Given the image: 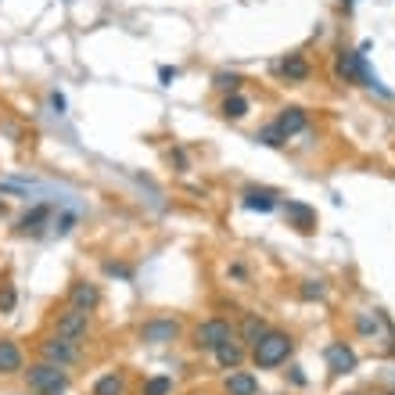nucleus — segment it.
<instances>
[{
	"label": "nucleus",
	"instance_id": "1",
	"mask_svg": "<svg viewBox=\"0 0 395 395\" xmlns=\"http://www.w3.org/2000/svg\"><path fill=\"white\" fill-rule=\"evenodd\" d=\"M291 349H295L291 334H284V330H266L259 342L252 345V360H255V367L273 370V367H280V363L291 356Z\"/></svg>",
	"mask_w": 395,
	"mask_h": 395
},
{
	"label": "nucleus",
	"instance_id": "2",
	"mask_svg": "<svg viewBox=\"0 0 395 395\" xmlns=\"http://www.w3.org/2000/svg\"><path fill=\"white\" fill-rule=\"evenodd\" d=\"M234 338H238V330H234L230 320L212 316V320H201V323L194 327V349H201V352H216L223 342H234Z\"/></svg>",
	"mask_w": 395,
	"mask_h": 395
},
{
	"label": "nucleus",
	"instance_id": "3",
	"mask_svg": "<svg viewBox=\"0 0 395 395\" xmlns=\"http://www.w3.org/2000/svg\"><path fill=\"white\" fill-rule=\"evenodd\" d=\"M26 381H29V388L40 391V395H65V388H69V374H65L62 367H54V363H36V367H29V370H26Z\"/></svg>",
	"mask_w": 395,
	"mask_h": 395
},
{
	"label": "nucleus",
	"instance_id": "4",
	"mask_svg": "<svg viewBox=\"0 0 395 395\" xmlns=\"http://www.w3.org/2000/svg\"><path fill=\"white\" fill-rule=\"evenodd\" d=\"M137 338L144 345H169V342H177V338H180V323L169 320V316H155V320L140 323Z\"/></svg>",
	"mask_w": 395,
	"mask_h": 395
},
{
	"label": "nucleus",
	"instance_id": "5",
	"mask_svg": "<svg viewBox=\"0 0 395 395\" xmlns=\"http://www.w3.org/2000/svg\"><path fill=\"white\" fill-rule=\"evenodd\" d=\"M87 330H90V313H83V309H65L62 316H58V338L62 342H72V345H79L83 338H87Z\"/></svg>",
	"mask_w": 395,
	"mask_h": 395
},
{
	"label": "nucleus",
	"instance_id": "6",
	"mask_svg": "<svg viewBox=\"0 0 395 395\" xmlns=\"http://www.w3.org/2000/svg\"><path fill=\"white\" fill-rule=\"evenodd\" d=\"M40 356H43V363H54V367H69V363H76V360H79V345H72V342H62V338L54 334L50 342H43V345H40Z\"/></svg>",
	"mask_w": 395,
	"mask_h": 395
},
{
	"label": "nucleus",
	"instance_id": "7",
	"mask_svg": "<svg viewBox=\"0 0 395 395\" xmlns=\"http://www.w3.org/2000/svg\"><path fill=\"white\" fill-rule=\"evenodd\" d=\"M69 306H72V309H83V313H94V309L101 306L97 284H90V280H76V284L69 288Z\"/></svg>",
	"mask_w": 395,
	"mask_h": 395
},
{
	"label": "nucleus",
	"instance_id": "8",
	"mask_svg": "<svg viewBox=\"0 0 395 395\" xmlns=\"http://www.w3.org/2000/svg\"><path fill=\"white\" fill-rule=\"evenodd\" d=\"M284 219H288V227H295V230H302V234H309L313 227H316V208L313 205H306V201H288L284 205Z\"/></svg>",
	"mask_w": 395,
	"mask_h": 395
},
{
	"label": "nucleus",
	"instance_id": "9",
	"mask_svg": "<svg viewBox=\"0 0 395 395\" xmlns=\"http://www.w3.org/2000/svg\"><path fill=\"white\" fill-rule=\"evenodd\" d=\"M323 356H327L330 374H352V370H356V352H352L349 345H342V342L327 345V349H323Z\"/></svg>",
	"mask_w": 395,
	"mask_h": 395
},
{
	"label": "nucleus",
	"instance_id": "10",
	"mask_svg": "<svg viewBox=\"0 0 395 395\" xmlns=\"http://www.w3.org/2000/svg\"><path fill=\"white\" fill-rule=\"evenodd\" d=\"M280 133H284V137H295V133H302L306 126H309V116H306V111L302 108H284V111H280V116H277V123H273Z\"/></svg>",
	"mask_w": 395,
	"mask_h": 395
},
{
	"label": "nucleus",
	"instance_id": "11",
	"mask_svg": "<svg viewBox=\"0 0 395 395\" xmlns=\"http://www.w3.org/2000/svg\"><path fill=\"white\" fill-rule=\"evenodd\" d=\"M360 62H363V50H338V58H334V72L338 79H360Z\"/></svg>",
	"mask_w": 395,
	"mask_h": 395
},
{
	"label": "nucleus",
	"instance_id": "12",
	"mask_svg": "<svg viewBox=\"0 0 395 395\" xmlns=\"http://www.w3.org/2000/svg\"><path fill=\"white\" fill-rule=\"evenodd\" d=\"M241 205H245L248 212H273V208H277V194H273L269 187H248V191L241 194Z\"/></svg>",
	"mask_w": 395,
	"mask_h": 395
},
{
	"label": "nucleus",
	"instance_id": "13",
	"mask_svg": "<svg viewBox=\"0 0 395 395\" xmlns=\"http://www.w3.org/2000/svg\"><path fill=\"white\" fill-rule=\"evenodd\" d=\"M50 205H33L22 219H18V234H43V227L50 223Z\"/></svg>",
	"mask_w": 395,
	"mask_h": 395
},
{
	"label": "nucleus",
	"instance_id": "14",
	"mask_svg": "<svg viewBox=\"0 0 395 395\" xmlns=\"http://www.w3.org/2000/svg\"><path fill=\"white\" fill-rule=\"evenodd\" d=\"M245 356H248V349L238 342V338H234V342H223V345L216 349V360H219V367H227V370H238V367L245 363Z\"/></svg>",
	"mask_w": 395,
	"mask_h": 395
},
{
	"label": "nucleus",
	"instance_id": "15",
	"mask_svg": "<svg viewBox=\"0 0 395 395\" xmlns=\"http://www.w3.org/2000/svg\"><path fill=\"white\" fill-rule=\"evenodd\" d=\"M277 69H280V76H288L291 83H302V79H309V62L302 58V54H288V58L280 62Z\"/></svg>",
	"mask_w": 395,
	"mask_h": 395
},
{
	"label": "nucleus",
	"instance_id": "16",
	"mask_svg": "<svg viewBox=\"0 0 395 395\" xmlns=\"http://www.w3.org/2000/svg\"><path fill=\"white\" fill-rule=\"evenodd\" d=\"M227 391H230V395H255V391H259V381H255V374H248V370H234V374L227 377Z\"/></svg>",
	"mask_w": 395,
	"mask_h": 395
},
{
	"label": "nucleus",
	"instance_id": "17",
	"mask_svg": "<svg viewBox=\"0 0 395 395\" xmlns=\"http://www.w3.org/2000/svg\"><path fill=\"white\" fill-rule=\"evenodd\" d=\"M266 330H269V323H266L262 316L248 313V316H245V323H241V345H255Z\"/></svg>",
	"mask_w": 395,
	"mask_h": 395
},
{
	"label": "nucleus",
	"instance_id": "18",
	"mask_svg": "<svg viewBox=\"0 0 395 395\" xmlns=\"http://www.w3.org/2000/svg\"><path fill=\"white\" fill-rule=\"evenodd\" d=\"M22 370V349L15 342H0V374H18Z\"/></svg>",
	"mask_w": 395,
	"mask_h": 395
},
{
	"label": "nucleus",
	"instance_id": "19",
	"mask_svg": "<svg viewBox=\"0 0 395 395\" xmlns=\"http://www.w3.org/2000/svg\"><path fill=\"white\" fill-rule=\"evenodd\" d=\"M219 111H223L227 119H234V123H238V119H245V116H248V97H241V94H227V101H223V108H219Z\"/></svg>",
	"mask_w": 395,
	"mask_h": 395
},
{
	"label": "nucleus",
	"instance_id": "20",
	"mask_svg": "<svg viewBox=\"0 0 395 395\" xmlns=\"http://www.w3.org/2000/svg\"><path fill=\"white\" fill-rule=\"evenodd\" d=\"M126 391V381L119 374H104L97 384H94V395H123Z\"/></svg>",
	"mask_w": 395,
	"mask_h": 395
},
{
	"label": "nucleus",
	"instance_id": "21",
	"mask_svg": "<svg viewBox=\"0 0 395 395\" xmlns=\"http://www.w3.org/2000/svg\"><path fill=\"white\" fill-rule=\"evenodd\" d=\"M255 140H259V144H266V148H280V144H284L288 137H284V133H280V130L269 123V126H262V130L255 133Z\"/></svg>",
	"mask_w": 395,
	"mask_h": 395
},
{
	"label": "nucleus",
	"instance_id": "22",
	"mask_svg": "<svg viewBox=\"0 0 395 395\" xmlns=\"http://www.w3.org/2000/svg\"><path fill=\"white\" fill-rule=\"evenodd\" d=\"M72 227H76V212H58V219H54L50 234H54V238H65Z\"/></svg>",
	"mask_w": 395,
	"mask_h": 395
},
{
	"label": "nucleus",
	"instance_id": "23",
	"mask_svg": "<svg viewBox=\"0 0 395 395\" xmlns=\"http://www.w3.org/2000/svg\"><path fill=\"white\" fill-rule=\"evenodd\" d=\"M299 295H302L306 302H313V299H323V295H327V284H323V280H302Z\"/></svg>",
	"mask_w": 395,
	"mask_h": 395
},
{
	"label": "nucleus",
	"instance_id": "24",
	"mask_svg": "<svg viewBox=\"0 0 395 395\" xmlns=\"http://www.w3.org/2000/svg\"><path fill=\"white\" fill-rule=\"evenodd\" d=\"M173 391V377H151L144 384V395H169Z\"/></svg>",
	"mask_w": 395,
	"mask_h": 395
},
{
	"label": "nucleus",
	"instance_id": "25",
	"mask_svg": "<svg viewBox=\"0 0 395 395\" xmlns=\"http://www.w3.org/2000/svg\"><path fill=\"white\" fill-rule=\"evenodd\" d=\"M216 87L238 94V90H241V76H238V72H216Z\"/></svg>",
	"mask_w": 395,
	"mask_h": 395
},
{
	"label": "nucleus",
	"instance_id": "26",
	"mask_svg": "<svg viewBox=\"0 0 395 395\" xmlns=\"http://www.w3.org/2000/svg\"><path fill=\"white\" fill-rule=\"evenodd\" d=\"M377 320H381V316L360 313V316H356V327H360V334H377Z\"/></svg>",
	"mask_w": 395,
	"mask_h": 395
},
{
	"label": "nucleus",
	"instance_id": "27",
	"mask_svg": "<svg viewBox=\"0 0 395 395\" xmlns=\"http://www.w3.org/2000/svg\"><path fill=\"white\" fill-rule=\"evenodd\" d=\"M15 299H18V295H15V288H11V284L0 288V313H11V309H15Z\"/></svg>",
	"mask_w": 395,
	"mask_h": 395
},
{
	"label": "nucleus",
	"instance_id": "28",
	"mask_svg": "<svg viewBox=\"0 0 395 395\" xmlns=\"http://www.w3.org/2000/svg\"><path fill=\"white\" fill-rule=\"evenodd\" d=\"M177 76H180V72H177V69H169V65H162V69H158V79H162L165 87H169V83H173Z\"/></svg>",
	"mask_w": 395,
	"mask_h": 395
},
{
	"label": "nucleus",
	"instance_id": "29",
	"mask_svg": "<svg viewBox=\"0 0 395 395\" xmlns=\"http://www.w3.org/2000/svg\"><path fill=\"white\" fill-rule=\"evenodd\" d=\"M50 108H54V111H58V116H62V111H65V97H62L58 90H54V94H50Z\"/></svg>",
	"mask_w": 395,
	"mask_h": 395
},
{
	"label": "nucleus",
	"instance_id": "30",
	"mask_svg": "<svg viewBox=\"0 0 395 395\" xmlns=\"http://www.w3.org/2000/svg\"><path fill=\"white\" fill-rule=\"evenodd\" d=\"M0 216H4V201H0Z\"/></svg>",
	"mask_w": 395,
	"mask_h": 395
},
{
	"label": "nucleus",
	"instance_id": "31",
	"mask_svg": "<svg viewBox=\"0 0 395 395\" xmlns=\"http://www.w3.org/2000/svg\"><path fill=\"white\" fill-rule=\"evenodd\" d=\"M345 4H352V0H345Z\"/></svg>",
	"mask_w": 395,
	"mask_h": 395
}]
</instances>
